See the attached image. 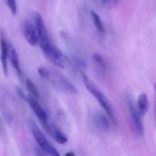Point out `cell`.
<instances>
[{
	"label": "cell",
	"instance_id": "7a4b0ae2",
	"mask_svg": "<svg viewBox=\"0 0 156 156\" xmlns=\"http://www.w3.org/2000/svg\"><path fill=\"white\" fill-rule=\"evenodd\" d=\"M81 78H82V81L84 86L86 87V89L89 90V92L97 100V101L100 103V105L102 107V109L105 111V112L109 115V117L111 118L112 122L113 124H116V117H115V113L113 111V108L111 104V102L109 101L108 98L105 96V94L94 84V82L88 78V76H86L84 73H81Z\"/></svg>",
	"mask_w": 156,
	"mask_h": 156
},
{
	"label": "cell",
	"instance_id": "ba28073f",
	"mask_svg": "<svg viewBox=\"0 0 156 156\" xmlns=\"http://www.w3.org/2000/svg\"><path fill=\"white\" fill-rule=\"evenodd\" d=\"M23 33L25 36L26 40L31 45V46H36L38 43V32L37 29V27L33 22L31 21H25L23 24Z\"/></svg>",
	"mask_w": 156,
	"mask_h": 156
},
{
	"label": "cell",
	"instance_id": "ac0fdd59",
	"mask_svg": "<svg viewBox=\"0 0 156 156\" xmlns=\"http://www.w3.org/2000/svg\"><path fill=\"white\" fill-rule=\"evenodd\" d=\"M101 1H103V2H107V1H109V0H101ZM117 0H114V2H116Z\"/></svg>",
	"mask_w": 156,
	"mask_h": 156
},
{
	"label": "cell",
	"instance_id": "8992f818",
	"mask_svg": "<svg viewBox=\"0 0 156 156\" xmlns=\"http://www.w3.org/2000/svg\"><path fill=\"white\" fill-rule=\"evenodd\" d=\"M126 101H127V105H128L129 114H130L131 120H132L133 124L134 132L138 136L142 137V136H144V124H143V121H142L143 116L141 115L140 112L138 111L137 106H135L132 97L127 96Z\"/></svg>",
	"mask_w": 156,
	"mask_h": 156
},
{
	"label": "cell",
	"instance_id": "5bb4252c",
	"mask_svg": "<svg viewBox=\"0 0 156 156\" xmlns=\"http://www.w3.org/2000/svg\"><path fill=\"white\" fill-rule=\"evenodd\" d=\"M90 16H91V19H92V22H93V25L94 27L97 28V30L101 33H104L105 32V27L101 19V16H99V14L95 11H91L90 13Z\"/></svg>",
	"mask_w": 156,
	"mask_h": 156
},
{
	"label": "cell",
	"instance_id": "2e32d148",
	"mask_svg": "<svg viewBox=\"0 0 156 156\" xmlns=\"http://www.w3.org/2000/svg\"><path fill=\"white\" fill-rule=\"evenodd\" d=\"M7 6L9 7L12 15H16L17 13V4L16 0H5Z\"/></svg>",
	"mask_w": 156,
	"mask_h": 156
},
{
	"label": "cell",
	"instance_id": "4fadbf2b",
	"mask_svg": "<svg viewBox=\"0 0 156 156\" xmlns=\"http://www.w3.org/2000/svg\"><path fill=\"white\" fill-rule=\"evenodd\" d=\"M92 60L97 68V69L101 72V73H105L107 70V65L105 62L104 58L100 55L99 53H94L92 55Z\"/></svg>",
	"mask_w": 156,
	"mask_h": 156
},
{
	"label": "cell",
	"instance_id": "277c9868",
	"mask_svg": "<svg viewBox=\"0 0 156 156\" xmlns=\"http://www.w3.org/2000/svg\"><path fill=\"white\" fill-rule=\"evenodd\" d=\"M28 127L30 129V132L33 134V137L35 138L36 142L37 143L38 147L41 148V150L45 153V154L51 156L59 155V153L49 143V141L47 139V137L44 135V133H42V131L38 128V126L36 124V122L33 120H29V122H28Z\"/></svg>",
	"mask_w": 156,
	"mask_h": 156
},
{
	"label": "cell",
	"instance_id": "7c38bea8",
	"mask_svg": "<svg viewBox=\"0 0 156 156\" xmlns=\"http://www.w3.org/2000/svg\"><path fill=\"white\" fill-rule=\"evenodd\" d=\"M137 108L141 115L144 117L149 110V100L145 93H142L137 101Z\"/></svg>",
	"mask_w": 156,
	"mask_h": 156
},
{
	"label": "cell",
	"instance_id": "9c48e42d",
	"mask_svg": "<svg viewBox=\"0 0 156 156\" xmlns=\"http://www.w3.org/2000/svg\"><path fill=\"white\" fill-rule=\"evenodd\" d=\"M45 129L49 133V135L53 137V139L57 143H58L60 144H64L68 143V137H67V135L57 125H55L54 123L48 122V123L45 127Z\"/></svg>",
	"mask_w": 156,
	"mask_h": 156
},
{
	"label": "cell",
	"instance_id": "3957f363",
	"mask_svg": "<svg viewBox=\"0 0 156 156\" xmlns=\"http://www.w3.org/2000/svg\"><path fill=\"white\" fill-rule=\"evenodd\" d=\"M38 73L44 80L51 82V84L58 90L69 94H78L77 88L60 73H58L57 71H50L46 68H38Z\"/></svg>",
	"mask_w": 156,
	"mask_h": 156
},
{
	"label": "cell",
	"instance_id": "30bf717a",
	"mask_svg": "<svg viewBox=\"0 0 156 156\" xmlns=\"http://www.w3.org/2000/svg\"><path fill=\"white\" fill-rule=\"evenodd\" d=\"M8 59H9L12 67L16 69V73L19 75V77H22V70L20 68L19 56L17 54L16 49L13 47V45L9 41H8Z\"/></svg>",
	"mask_w": 156,
	"mask_h": 156
},
{
	"label": "cell",
	"instance_id": "9a60e30c",
	"mask_svg": "<svg viewBox=\"0 0 156 156\" xmlns=\"http://www.w3.org/2000/svg\"><path fill=\"white\" fill-rule=\"evenodd\" d=\"M26 87H27V90H28L29 94L37 99L39 98V93H38V90L37 89V87L35 86V84L33 83V81L29 79H27L26 80Z\"/></svg>",
	"mask_w": 156,
	"mask_h": 156
},
{
	"label": "cell",
	"instance_id": "8fae6325",
	"mask_svg": "<svg viewBox=\"0 0 156 156\" xmlns=\"http://www.w3.org/2000/svg\"><path fill=\"white\" fill-rule=\"evenodd\" d=\"M7 59H8V41L4 37V34L1 33V60L2 67L5 75H7Z\"/></svg>",
	"mask_w": 156,
	"mask_h": 156
},
{
	"label": "cell",
	"instance_id": "5b68a950",
	"mask_svg": "<svg viewBox=\"0 0 156 156\" xmlns=\"http://www.w3.org/2000/svg\"><path fill=\"white\" fill-rule=\"evenodd\" d=\"M18 93H19L20 97H21L23 100H25V101L29 104V106H30L31 109L33 110L34 113H35L36 116L37 117L38 121L40 122V123L42 124V126L45 128V127L48 125V116L46 111H45V110L42 108V106L39 104L37 99L35 98V97H33V96H31V95H29V96L26 95V94H25L23 91H21L20 90H18Z\"/></svg>",
	"mask_w": 156,
	"mask_h": 156
},
{
	"label": "cell",
	"instance_id": "52a82bcc",
	"mask_svg": "<svg viewBox=\"0 0 156 156\" xmlns=\"http://www.w3.org/2000/svg\"><path fill=\"white\" fill-rule=\"evenodd\" d=\"M91 123L96 131L100 133H106L110 130L111 127V118L109 115H105L101 112H96L91 115Z\"/></svg>",
	"mask_w": 156,
	"mask_h": 156
},
{
	"label": "cell",
	"instance_id": "e0dca14e",
	"mask_svg": "<svg viewBox=\"0 0 156 156\" xmlns=\"http://www.w3.org/2000/svg\"><path fill=\"white\" fill-rule=\"evenodd\" d=\"M66 155L68 156V155H75V154L73 153V152H70V153H67L66 154Z\"/></svg>",
	"mask_w": 156,
	"mask_h": 156
},
{
	"label": "cell",
	"instance_id": "d6986e66",
	"mask_svg": "<svg viewBox=\"0 0 156 156\" xmlns=\"http://www.w3.org/2000/svg\"><path fill=\"white\" fill-rule=\"evenodd\" d=\"M155 92H156V84H155ZM155 126H156V113H155Z\"/></svg>",
	"mask_w": 156,
	"mask_h": 156
},
{
	"label": "cell",
	"instance_id": "6da1fadb",
	"mask_svg": "<svg viewBox=\"0 0 156 156\" xmlns=\"http://www.w3.org/2000/svg\"><path fill=\"white\" fill-rule=\"evenodd\" d=\"M33 21L38 32V44L44 55L57 67L64 68L69 61L68 58L58 49L51 41L48 29L43 21L42 16L39 13H34Z\"/></svg>",
	"mask_w": 156,
	"mask_h": 156
}]
</instances>
